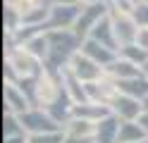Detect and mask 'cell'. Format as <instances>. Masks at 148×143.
<instances>
[{"label":"cell","mask_w":148,"mask_h":143,"mask_svg":"<svg viewBox=\"0 0 148 143\" xmlns=\"http://www.w3.org/2000/svg\"><path fill=\"white\" fill-rule=\"evenodd\" d=\"M81 53H84L86 57H91L93 62H98L103 69H108L110 64H112L117 57H119V53H115V50H110V48H105L103 43H98V41H93V38H86L84 43H81Z\"/></svg>","instance_id":"7c38bea8"},{"label":"cell","mask_w":148,"mask_h":143,"mask_svg":"<svg viewBox=\"0 0 148 143\" xmlns=\"http://www.w3.org/2000/svg\"><path fill=\"white\" fill-rule=\"evenodd\" d=\"M81 7H67V5H53L50 3V17H48V31L50 29H74L79 19Z\"/></svg>","instance_id":"30bf717a"},{"label":"cell","mask_w":148,"mask_h":143,"mask_svg":"<svg viewBox=\"0 0 148 143\" xmlns=\"http://www.w3.org/2000/svg\"><path fill=\"white\" fill-rule=\"evenodd\" d=\"M119 57H124V60L134 62V64H138V67H146V62H148V50L138 48L136 43H129V45H122V48H119Z\"/></svg>","instance_id":"7402d4cb"},{"label":"cell","mask_w":148,"mask_h":143,"mask_svg":"<svg viewBox=\"0 0 148 143\" xmlns=\"http://www.w3.org/2000/svg\"><path fill=\"white\" fill-rule=\"evenodd\" d=\"M138 124H141V127L148 131V110H143V112H141V117H138Z\"/></svg>","instance_id":"1f68e13d"},{"label":"cell","mask_w":148,"mask_h":143,"mask_svg":"<svg viewBox=\"0 0 148 143\" xmlns=\"http://www.w3.org/2000/svg\"><path fill=\"white\" fill-rule=\"evenodd\" d=\"M48 41H50V55L43 62V67L45 69H55V72H62L69 64L72 57L81 50V43H84L72 29H50Z\"/></svg>","instance_id":"6da1fadb"},{"label":"cell","mask_w":148,"mask_h":143,"mask_svg":"<svg viewBox=\"0 0 148 143\" xmlns=\"http://www.w3.org/2000/svg\"><path fill=\"white\" fill-rule=\"evenodd\" d=\"M119 127H122V119L117 114H108L105 119H100L96 124V143H117Z\"/></svg>","instance_id":"5bb4252c"},{"label":"cell","mask_w":148,"mask_h":143,"mask_svg":"<svg viewBox=\"0 0 148 143\" xmlns=\"http://www.w3.org/2000/svg\"><path fill=\"white\" fill-rule=\"evenodd\" d=\"M50 3H53V0H50Z\"/></svg>","instance_id":"74e56055"},{"label":"cell","mask_w":148,"mask_h":143,"mask_svg":"<svg viewBox=\"0 0 148 143\" xmlns=\"http://www.w3.org/2000/svg\"><path fill=\"white\" fill-rule=\"evenodd\" d=\"M19 119L24 124V131L29 133H48V131H60L62 127L58 122H55L50 117V112L48 110H43V107H29L24 114H19Z\"/></svg>","instance_id":"8992f818"},{"label":"cell","mask_w":148,"mask_h":143,"mask_svg":"<svg viewBox=\"0 0 148 143\" xmlns=\"http://www.w3.org/2000/svg\"><path fill=\"white\" fill-rule=\"evenodd\" d=\"M86 95H88V100H93V103L112 105L115 98L119 95V83H117V79L105 74V76H100L98 81L86 83Z\"/></svg>","instance_id":"52a82bcc"},{"label":"cell","mask_w":148,"mask_h":143,"mask_svg":"<svg viewBox=\"0 0 148 143\" xmlns=\"http://www.w3.org/2000/svg\"><path fill=\"white\" fill-rule=\"evenodd\" d=\"M43 72V60L31 55L24 45L7 48L5 50V62H3V81L17 83L26 76H38Z\"/></svg>","instance_id":"7a4b0ae2"},{"label":"cell","mask_w":148,"mask_h":143,"mask_svg":"<svg viewBox=\"0 0 148 143\" xmlns=\"http://www.w3.org/2000/svg\"><path fill=\"white\" fill-rule=\"evenodd\" d=\"M72 114H74V117H81V119H88V122L98 124L100 119H105L108 114H112V107H110V105H103V103L86 100V103H79V105H74Z\"/></svg>","instance_id":"4fadbf2b"},{"label":"cell","mask_w":148,"mask_h":143,"mask_svg":"<svg viewBox=\"0 0 148 143\" xmlns=\"http://www.w3.org/2000/svg\"><path fill=\"white\" fill-rule=\"evenodd\" d=\"M119 83V93L124 95H132V98L141 100L148 95V74H141V76H134V79H127V81H117Z\"/></svg>","instance_id":"d6986e66"},{"label":"cell","mask_w":148,"mask_h":143,"mask_svg":"<svg viewBox=\"0 0 148 143\" xmlns=\"http://www.w3.org/2000/svg\"><path fill=\"white\" fill-rule=\"evenodd\" d=\"M93 143H96V141H93Z\"/></svg>","instance_id":"f35d334b"},{"label":"cell","mask_w":148,"mask_h":143,"mask_svg":"<svg viewBox=\"0 0 148 143\" xmlns=\"http://www.w3.org/2000/svg\"><path fill=\"white\" fill-rule=\"evenodd\" d=\"M43 5H50V0H19V5H17L14 10L19 14H24V12H29V10H34V7H43Z\"/></svg>","instance_id":"484cf974"},{"label":"cell","mask_w":148,"mask_h":143,"mask_svg":"<svg viewBox=\"0 0 148 143\" xmlns=\"http://www.w3.org/2000/svg\"><path fill=\"white\" fill-rule=\"evenodd\" d=\"M148 138V131L136 122H122V127H119V136H117V143H138Z\"/></svg>","instance_id":"ffe728a7"},{"label":"cell","mask_w":148,"mask_h":143,"mask_svg":"<svg viewBox=\"0 0 148 143\" xmlns=\"http://www.w3.org/2000/svg\"><path fill=\"white\" fill-rule=\"evenodd\" d=\"M110 107H112V114H117L122 122H136L138 117H141V112H143V103L132 98V95L119 93Z\"/></svg>","instance_id":"8fae6325"},{"label":"cell","mask_w":148,"mask_h":143,"mask_svg":"<svg viewBox=\"0 0 148 143\" xmlns=\"http://www.w3.org/2000/svg\"><path fill=\"white\" fill-rule=\"evenodd\" d=\"M29 107H34V105H31V100L26 98V93L19 88V86L3 81V112L24 114Z\"/></svg>","instance_id":"9c48e42d"},{"label":"cell","mask_w":148,"mask_h":143,"mask_svg":"<svg viewBox=\"0 0 148 143\" xmlns=\"http://www.w3.org/2000/svg\"><path fill=\"white\" fill-rule=\"evenodd\" d=\"M62 81H64V91H67V95L74 100V105L88 100V95H86V83L81 81L79 76H74L67 67L62 69Z\"/></svg>","instance_id":"ac0fdd59"},{"label":"cell","mask_w":148,"mask_h":143,"mask_svg":"<svg viewBox=\"0 0 148 143\" xmlns=\"http://www.w3.org/2000/svg\"><path fill=\"white\" fill-rule=\"evenodd\" d=\"M143 72H146V74H148V62H146V67H143Z\"/></svg>","instance_id":"e575fe53"},{"label":"cell","mask_w":148,"mask_h":143,"mask_svg":"<svg viewBox=\"0 0 148 143\" xmlns=\"http://www.w3.org/2000/svg\"><path fill=\"white\" fill-rule=\"evenodd\" d=\"M143 110H148V95L143 98Z\"/></svg>","instance_id":"d6a6232c"},{"label":"cell","mask_w":148,"mask_h":143,"mask_svg":"<svg viewBox=\"0 0 148 143\" xmlns=\"http://www.w3.org/2000/svg\"><path fill=\"white\" fill-rule=\"evenodd\" d=\"M138 143H148V138H143V141H138Z\"/></svg>","instance_id":"d590c367"},{"label":"cell","mask_w":148,"mask_h":143,"mask_svg":"<svg viewBox=\"0 0 148 143\" xmlns=\"http://www.w3.org/2000/svg\"><path fill=\"white\" fill-rule=\"evenodd\" d=\"M24 131V124L19 119V114H12V112H3V138L7 136H19Z\"/></svg>","instance_id":"603a6c76"},{"label":"cell","mask_w":148,"mask_h":143,"mask_svg":"<svg viewBox=\"0 0 148 143\" xmlns=\"http://www.w3.org/2000/svg\"><path fill=\"white\" fill-rule=\"evenodd\" d=\"M132 3H134V5H138V3H143V0H132Z\"/></svg>","instance_id":"836d02e7"},{"label":"cell","mask_w":148,"mask_h":143,"mask_svg":"<svg viewBox=\"0 0 148 143\" xmlns=\"http://www.w3.org/2000/svg\"><path fill=\"white\" fill-rule=\"evenodd\" d=\"M67 69H69L74 76H79V79L84 81V83L98 81L100 76H105V69H103V67H100L98 62H93L91 57H86V55L81 53V50H79V53H77V55H74L72 60H69Z\"/></svg>","instance_id":"ba28073f"},{"label":"cell","mask_w":148,"mask_h":143,"mask_svg":"<svg viewBox=\"0 0 148 143\" xmlns=\"http://www.w3.org/2000/svg\"><path fill=\"white\" fill-rule=\"evenodd\" d=\"M24 48L29 50L31 55H36L38 60H48V55H50V41H48V31L45 34H38V36H34L31 41H26Z\"/></svg>","instance_id":"44dd1931"},{"label":"cell","mask_w":148,"mask_h":143,"mask_svg":"<svg viewBox=\"0 0 148 143\" xmlns=\"http://www.w3.org/2000/svg\"><path fill=\"white\" fill-rule=\"evenodd\" d=\"M62 131H64V136H74V138H93L96 136V124L72 114V117L62 124Z\"/></svg>","instance_id":"e0dca14e"},{"label":"cell","mask_w":148,"mask_h":143,"mask_svg":"<svg viewBox=\"0 0 148 143\" xmlns=\"http://www.w3.org/2000/svg\"><path fill=\"white\" fill-rule=\"evenodd\" d=\"M138 48H143V50H148V26H141L136 34V41H134Z\"/></svg>","instance_id":"4316f807"},{"label":"cell","mask_w":148,"mask_h":143,"mask_svg":"<svg viewBox=\"0 0 148 143\" xmlns=\"http://www.w3.org/2000/svg\"><path fill=\"white\" fill-rule=\"evenodd\" d=\"M29 143H64V131H48V133H31Z\"/></svg>","instance_id":"cb8c5ba5"},{"label":"cell","mask_w":148,"mask_h":143,"mask_svg":"<svg viewBox=\"0 0 148 143\" xmlns=\"http://www.w3.org/2000/svg\"><path fill=\"white\" fill-rule=\"evenodd\" d=\"M3 143H29V133H19V136H7Z\"/></svg>","instance_id":"f546056e"},{"label":"cell","mask_w":148,"mask_h":143,"mask_svg":"<svg viewBox=\"0 0 148 143\" xmlns=\"http://www.w3.org/2000/svg\"><path fill=\"white\" fill-rule=\"evenodd\" d=\"M88 38H93V41L103 43L105 48H110V50L119 53V43H117V36H115V29H112L110 17H103V19H100V22L93 26V31L88 34Z\"/></svg>","instance_id":"9a60e30c"},{"label":"cell","mask_w":148,"mask_h":143,"mask_svg":"<svg viewBox=\"0 0 148 143\" xmlns=\"http://www.w3.org/2000/svg\"><path fill=\"white\" fill-rule=\"evenodd\" d=\"M132 17L136 19L138 26H148V3H138L132 7Z\"/></svg>","instance_id":"d4e9b609"},{"label":"cell","mask_w":148,"mask_h":143,"mask_svg":"<svg viewBox=\"0 0 148 143\" xmlns=\"http://www.w3.org/2000/svg\"><path fill=\"white\" fill-rule=\"evenodd\" d=\"M105 74L112 76V79H117V81H127V79H134V76L146 74V72H143V67L129 62V60H124V57H117V60L105 69Z\"/></svg>","instance_id":"2e32d148"},{"label":"cell","mask_w":148,"mask_h":143,"mask_svg":"<svg viewBox=\"0 0 148 143\" xmlns=\"http://www.w3.org/2000/svg\"><path fill=\"white\" fill-rule=\"evenodd\" d=\"M108 12H110V5L105 3V0H88V3L81 7L79 19H77V24H74L72 31L77 34L81 41H86L88 34L93 31V26H96L103 17H108Z\"/></svg>","instance_id":"277c9868"},{"label":"cell","mask_w":148,"mask_h":143,"mask_svg":"<svg viewBox=\"0 0 148 143\" xmlns=\"http://www.w3.org/2000/svg\"><path fill=\"white\" fill-rule=\"evenodd\" d=\"M110 22H112V29H115V36H117V43L119 48L122 45H129L136 41V34H138V26L136 19L132 17V10H122V7H110Z\"/></svg>","instance_id":"5b68a950"},{"label":"cell","mask_w":148,"mask_h":143,"mask_svg":"<svg viewBox=\"0 0 148 143\" xmlns=\"http://www.w3.org/2000/svg\"><path fill=\"white\" fill-rule=\"evenodd\" d=\"M88 0H53V5H67V7H84Z\"/></svg>","instance_id":"83f0119b"},{"label":"cell","mask_w":148,"mask_h":143,"mask_svg":"<svg viewBox=\"0 0 148 143\" xmlns=\"http://www.w3.org/2000/svg\"><path fill=\"white\" fill-rule=\"evenodd\" d=\"M143 3H148V0H143Z\"/></svg>","instance_id":"8d00e7d4"},{"label":"cell","mask_w":148,"mask_h":143,"mask_svg":"<svg viewBox=\"0 0 148 143\" xmlns=\"http://www.w3.org/2000/svg\"><path fill=\"white\" fill-rule=\"evenodd\" d=\"M64 95V81H62V72L55 69H45L36 76V98H34V107H43L50 110L55 103Z\"/></svg>","instance_id":"3957f363"},{"label":"cell","mask_w":148,"mask_h":143,"mask_svg":"<svg viewBox=\"0 0 148 143\" xmlns=\"http://www.w3.org/2000/svg\"><path fill=\"white\" fill-rule=\"evenodd\" d=\"M64 143H93V138H74V136H64Z\"/></svg>","instance_id":"4dcf8cb0"},{"label":"cell","mask_w":148,"mask_h":143,"mask_svg":"<svg viewBox=\"0 0 148 143\" xmlns=\"http://www.w3.org/2000/svg\"><path fill=\"white\" fill-rule=\"evenodd\" d=\"M108 5L110 7H122V10H132L134 7L132 0H108Z\"/></svg>","instance_id":"f1b7e54d"}]
</instances>
